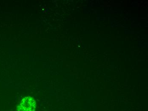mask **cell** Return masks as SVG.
<instances>
[{
    "instance_id": "cell-1",
    "label": "cell",
    "mask_w": 148,
    "mask_h": 111,
    "mask_svg": "<svg viewBox=\"0 0 148 111\" xmlns=\"http://www.w3.org/2000/svg\"><path fill=\"white\" fill-rule=\"evenodd\" d=\"M36 108V101L31 97H24L17 107L16 111H35Z\"/></svg>"
}]
</instances>
